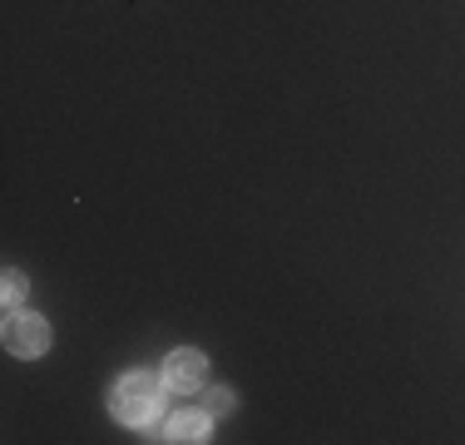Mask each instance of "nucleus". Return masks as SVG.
Returning a JSON list of instances; mask_svg holds the SVG:
<instances>
[{
	"instance_id": "nucleus-1",
	"label": "nucleus",
	"mask_w": 465,
	"mask_h": 445,
	"mask_svg": "<svg viewBox=\"0 0 465 445\" xmlns=\"http://www.w3.org/2000/svg\"><path fill=\"white\" fill-rule=\"evenodd\" d=\"M109 406H114V416L124 420V426H149V420L163 410L159 376H149V371L119 376V386H114V396H109Z\"/></svg>"
},
{
	"instance_id": "nucleus-2",
	"label": "nucleus",
	"mask_w": 465,
	"mask_h": 445,
	"mask_svg": "<svg viewBox=\"0 0 465 445\" xmlns=\"http://www.w3.org/2000/svg\"><path fill=\"white\" fill-rule=\"evenodd\" d=\"M45 347H50L45 317H30V312L5 317V351L10 356H45Z\"/></svg>"
},
{
	"instance_id": "nucleus-6",
	"label": "nucleus",
	"mask_w": 465,
	"mask_h": 445,
	"mask_svg": "<svg viewBox=\"0 0 465 445\" xmlns=\"http://www.w3.org/2000/svg\"><path fill=\"white\" fill-rule=\"evenodd\" d=\"M20 297H25V277H20L15 267H10V272H5V307H15Z\"/></svg>"
},
{
	"instance_id": "nucleus-3",
	"label": "nucleus",
	"mask_w": 465,
	"mask_h": 445,
	"mask_svg": "<svg viewBox=\"0 0 465 445\" xmlns=\"http://www.w3.org/2000/svg\"><path fill=\"white\" fill-rule=\"evenodd\" d=\"M203 376H208V361L198 351H173L169 361H163V386H173V391H198L203 386Z\"/></svg>"
},
{
	"instance_id": "nucleus-5",
	"label": "nucleus",
	"mask_w": 465,
	"mask_h": 445,
	"mask_svg": "<svg viewBox=\"0 0 465 445\" xmlns=\"http://www.w3.org/2000/svg\"><path fill=\"white\" fill-rule=\"evenodd\" d=\"M208 400H203V410L208 416H223V410H232V396L223 391V386H213V391H203Z\"/></svg>"
},
{
	"instance_id": "nucleus-4",
	"label": "nucleus",
	"mask_w": 465,
	"mask_h": 445,
	"mask_svg": "<svg viewBox=\"0 0 465 445\" xmlns=\"http://www.w3.org/2000/svg\"><path fill=\"white\" fill-rule=\"evenodd\" d=\"M163 440H208V410H179V416L163 426Z\"/></svg>"
}]
</instances>
